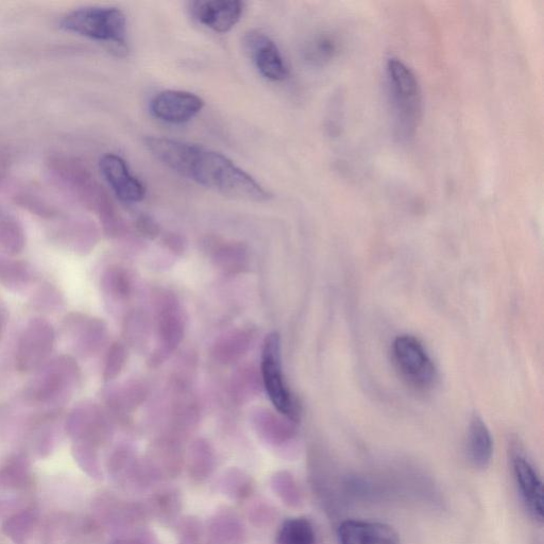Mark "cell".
<instances>
[{"mask_svg":"<svg viewBox=\"0 0 544 544\" xmlns=\"http://www.w3.org/2000/svg\"><path fill=\"white\" fill-rule=\"evenodd\" d=\"M146 146L165 166L213 192L255 202L270 198L257 180L219 152L165 138H148Z\"/></svg>","mask_w":544,"mask_h":544,"instance_id":"6da1fadb","label":"cell"},{"mask_svg":"<svg viewBox=\"0 0 544 544\" xmlns=\"http://www.w3.org/2000/svg\"><path fill=\"white\" fill-rule=\"evenodd\" d=\"M387 79L397 136L401 140L410 139L422 112L418 79L410 67L395 58L387 63Z\"/></svg>","mask_w":544,"mask_h":544,"instance_id":"7a4b0ae2","label":"cell"},{"mask_svg":"<svg viewBox=\"0 0 544 544\" xmlns=\"http://www.w3.org/2000/svg\"><path fill=\"white\" fill-rule=\"evenodd\" d=\"M62 28L96 41L124 46L127 20L117 8L90 7L75 10L64 16Z\"/></svg>","mask_w":544,"mask_h":544,"instance_id":"3957f363","label":"cell"},{"mask_svg":"<svg viewBox=\"0 0 544 544\" xmlns=\"http://www.w3.org/2000/svg\"><path fill=\"white\" fill-rule=\"evenodd\" d=\"M81 380L74 357L62 355L51 361L26 389V397L37 404H58L73 393Z\"/></svg>","mask_w":544,"mask_h":544,"instance_id":"277c9868","label":"cell"},{"mask_svg":"<svg viewBox=\"0 0 544 544\" xmlns=\"http://www.w3.org/2000/svg\"><path fill=\"white\" fill-rule=\"evenodd\" d=\"M261 377L267 395L279 414L297 422L300 416L299 408L285 383L281 363V342L277 333H272L265 339Z\"/></svg>","mask_w":544,"mask_h":544,"instance_id":"5b68a950","label":"cell"},{"mask_svg":"<svg viewBox=\"0 0 544 544\" xmlns=\"http://www.w3.org/2000/svg\"><path fill=\"white\" fill-rule=\"evenodd\" d=\"M393 352L396 365L408 384L418 390H428L435 385L437 370L417 338L399 336L394 342Z\"/></svg>","mask_w":544,"mask_h":544,"instance_id":"8992f818","label":"cell"},{"mask_svg":"<svg viewBox=\"0 0 544 544\" xmlns=\"http://www.w3.org/2000/svg\"><path fill=\"white\" fill-rule=\"evenodd\" d=\"M56 342V332L50 322L43 318H32L24 330L17 346L15 365L22 373L41 369Z\"/></svg>","mask_w":544,"mask_h":544,"instance_id":"52a82bcc","label":"cell"},{"mask_svg":"<svg viewBox=\"0 0 544 544\" xmlns=\"http://www.w3.org/2000/svg\"><path fill=\"white\" fill-rule=\"evenodd\" d=\"M159 348L152 353L150 364L159 366L172 354L182 342L185 322L181 306L176 296L164 294L158 302Z\"/></svg>","mask_w":544,"mask_h":544,"instance_id":"ba28073f","label":"cell"},{"mask_svg":"<svg viewBox=\"0 0 544 544\" xmlns=\"http://www.w3.org/2000/svg\"><path fill=\"white\" fill-rule=\"evenodd\" d=\"M150 112L159 121L168 124L190 122L204 108V100L191 92L167 90L150 101Z\"/></svg>","mask_w":544,"mask_h":544,"instance_id":"9c48e42d","label":"cell"},{"mask_svg":"<svg viewBox=\"0 0 544 544\" xmlns=\"http://www.w3.org/2000/svg\"><path fill=\"white\" fill-rule=\"evenodd\" d=\"M512 466L522 504L530 517L541 524L544 517V492L541 476L530 459L521 452L513 454Z\"/></svg>","mask_w":544,"mask_h":544,"instance_id":"30bf717a","label":"cell"},{"mask_svg":"<svg viewBox=\"0 0 544 544\" xmlns=\"http://www.w3.org/2000/svg\"><path fill=\"white\" fill-rule=\"evenodd\" d=\"M248 54L259 73L270 81H283L288 68L278 45L265 33L252 31L245 38Z\"/></svg>","mask_w":544,"mask_h":544,"instance_id":"8fae6325","label":"cell"},{"mask_svg":"<svg viewBox=\"0 0 544 544\" xmlns=\"http://www.w3.org/2000/svg\"><path fill=\"white\" fill-rule=\"evenodd\" d=\"M244 9L241 0H198L191 5L195 20L218 33L233 29L241 21Z\"/></svg>","mask_w":544,"mask_h":544,"instance_id":"7c38bea8","label":"cell"},{"mask_svg":"<svg viewBox=\"0 0 544 544\" xmlns=\"http://www.w3.org/2000/svg\"><path fill=\"white\" fill-rule=\"evenodd\" d=\"M68 434L96 446L107 439L109 423L99 408L93 404L76 406L66 421Z\"/></svg>","mask_w":544,"mask_h":544,"instance_id":"4fadbf2b","label":"cell"},{"mask_svg":"<svg viewBox=\"0 0 544 544\" xmlns=\"http://www.w3.org/2000/svg\"><path fill=\"white\" fill-rule=\"evenodd\" d=\"M100 169L116 196L122 201L136 203L145 198L144 184L130 173L127 163L121 157L115 155L102 157Z\"/></svg>","mask_w":544,"mask_h":544,"instance_id":"5bb4252c","label":"cell"},{"mask_svg":"<svg viewBox=\"0 0 544 544\" xmlns=\"http://www.w3.org/2000/svg\"><path fill=\"white\" fill-rule=\"evenodd\" d=\"M339 544H401L393 526L382 522L346 520L337 530Z\"/></svg>","mask_w":544,"mask_h":544,"instance_id":"9a60e30c","label":"cell"},{"mask_svg":"<svg viewBox=\"0 0 544 544\" xmlns=\"http://www.w3.org/2000/svg\"><path fill=\"white\" fill-rule=\"evenodd\" d=\"M145 461L157 482L174 479L184 465V454L177 438L163 437L152 445Z\"/></svg>","mask_w":544,"mask_h":544,"instance_id":"2e32d148","label":"cell"},{"mask_svg":"<svg viewBox=\"0 0 544 544\" xmlns=\"http://www.w3.org/2000/svg\"><path fill=\"white\" fill-rule=\"evenodd\" d=\"M251 422L258 436L272 447H282L296 435V422L265 407L252 411Z\"/></svg>","mask_w":544,"mask_h":544,"instance_id":"e0dca14e","label":"cell"},{"mask_svg":"<svg viewBox=\"0 0 544 544\" xmlns=\"http://www.w3.org/2000/svg\"><path fill=\"white\" fill-rule=\"evenodd\" d=\"M66 328L73 333L77 351L82 355H94L99 352L108 337L105 321L81 314L68 316Z\"/></svg>","mask_w":544,"mask_h":544,"instance_id":"ac0fdd59","label":"cell"},{"mask_svg":"<svg viewBox=\"0 0 544 544\" xmlns=\"http://www.w3.org/2000/svg\"><path fill=\"white\" fill-rule=\"evenodd\" d=\"M206 535L210 544H245L246 529L232 509L218 510L210 519Z\"/></svg>","mask_w":544,"mask_h":544,"instance_id":"d6986e66","label":"cell"},{"mask_svg":"<svg viewBox=\"0 0 544 544\" xmlns=\"http://www.w3.org/2000/svg\"><path fill=\"white\" fill-rule=\"evenodd\" d=\"M467 455L471 465L480 470L488 468L492 461V436L486 423L479 416H474L469 425Z\"/></svg>","mask_w":544,"mask_h":544,"instance_id":"ffe728a7","label":"cell"},{"mask_svg":"<svg viewBox=\"0 0 544 544\" xmlns=\"http://www.w3.org/2000/svg\"><path fill=\"white\" fill-rule=\"evenodd\" d=\"M185 465L187 474L195 483H203L211 478L216 468V455L210 442L198 438L192 442L186 452Z\"/></svg>","mask_w":544,"mask_h":544,"instance_id":"44dd1931","label":"cell"},{"mask_svg":"<svg viewBox=\"0 0 544 544\" xmlns=\"http://www.w3.org/2000/svg\"><path fill=\"white\" fill-rule=\"evenodd\" d=\"M182 499L175 488L160 489L148 500L147 513L163 523H172L181 512Z\"/></svg>","mask_w":544,"mask_h":544,"instance_id":"7402d4cb","label":"cell"},{"mask_svg":"<svg viewBox=\"0 0 544 544\" xmlns=\"http://www.w3.org/2000/svg\"><path fill=\"white\" fill-rule=\"evenodd\" d=\"M252 337L245 330H236L221 337L214 347L216 360L223 364H232L246 354Z\"/></svg>","mask_w":544,"mask_h":544,"instance_id":"603a6c76","label":"cell"},{"mask_svg":"<svg viewBox=\"0 0 544 544\" xmlns=\"http://www.w3.org/2000/svg\"><path fill=\"white\" fill-rule=\"evenodd\" d=\"M276 544H316V533L306 518H289L283 522Z\"/></svg>","mask_w":544,"mask_h":544,"instance_id":"cb8c5ba5","label":"cell"},{"mask_svg":"<svg viewBox=\"0 0 544 544\" xmlns=\"http://www.w3.org/2000/svg\"><path fill=\"white\" fill-rule=\"evenodd\" d=\"M254 485L250 475L238 468L227 470L220 480V490L233 501H243L251 496Z\"/></svg>","mask_w":544,"mask_h":544,"instance_id":"d4e9b609","label":"cell"},{"mask_svg":"<svg viewBox=\"0 0 544 544\" xmlns=\"http://www.w3.org/2000/svg\"><path fill=\"white\" fill-rule=\"evenodd\" d=\"M101 288L113 300L125 301L131 296L132 283L125 269L113 266L102 275Z\"/></svg>","mask_w":544,"mask_h":544,"instance_id":"484cf974","label":"cell"},{"mask_svg":"<svg viewBox=\"0 0 544 544\" xmlns=\"http://www.w3.org/2000/svg\"><path fill=\"white\" fill-rule=\"evenodd\" d=\"M272 491L288 507L297 508L302 504L300 488L294 476L287 471H278L271 476Z\"/></svg>","mask_w":544,"mask_h":544,"instance_id":"4316f807","label":"cell"},{"mask_svg":"<svg viewBox=\"0 0 544 544\" xmlns=\"http://www.w3.org/2000/svg\"><path fill=\"white\" fill-rule=\"evenodd\" d=\"M262 377L252 367L238 369L232 383L233 396L238 401H249L261 391Z\"/></svg>","mask_w":544,"mask_h":544,"instance_id":"83f0119b","label":"cell"},{"mask_svg":"<svg viewBox=\"0 0 544 544\" xmlns=\"http://www.w3.org/2000/svg\"><path fill=\"white\" fill-rule=\"evenodd\" d=\"M214 262L228 274H238L248 267L247 252L241 245H225L215 252Z\"/></svg>","mask_w":544,"mask_h":544,"instance_id":"f1b7e54d","label":"cell"},{"mask_svg":"<svg viewBox=\"0 0 544 544\" xmlns=\"http://www.w3.org/2000/svg\"><path fill=\"white\" fill-rule=\"evenodd\" d=\"M146 396L147 390L141 383L131 382L110 397L109 404L116 412H131L145 401Z\"/></svg>","mask_w":544,"mask_h":544,"instance_id":"f546056e","label":"cell"},{"mask_svg":"<svg viewBox=\"0 0 544 544\" xmlns=\"http://www.w3.org/2000/svg\"><path fill=\"white\" fill-rule=\"evenodd\" d=\"M31 277L28 264L19 261H0V284L10 291H20L29 284Z\"/></svg>","mask_w":544,"mask_h":544,"instance_id":"4dcf8cb0","label":"cell"},{"mask_svg":"<svg viewBox=\"0 0 544 544\" xmlns=\"http://www.w3.org/2000/svg\"><path fill=\"white\" fill-rule=\"evenodd\" d=\"M30 479L29 465L24 456H15L0 469V486L6 488L25 487Z\"/></svg>","mask_w":544,"mask_h":544,"instance_id":"1f68e13d","label":"cell"},{"mask_svg":"<svg viewBox=\"0 0 544 544\" xmlns=\"http://www.w3.org/2000/svg\"><path fill=\"white\" fill-rule=\"evenodd\" d=\"M37 516L32 510H24L8 519L4 524V532L16 544H24L30 535Z\"/></svg>","mask_w":544,"mask_h":544,"instance_id":"d6a6232c","label":"cell"},{"mask_svg":"<svg viewBox=\"0 0 544 544\" xmlns=\"http://www.w3.org/2000/svg\"><path fill=\"white\" fill-rule=\"evenodd\" d=\"M128 359L127 348L122 343H114L108 350L105 367L104 380L112 381L122 373Z\"/></svg>","mask_w":544,"mask_h":544,"instance_id":"836d02e7","label":"cell"},{"mask_svg":"<svg viewBox=\"0 0 544 544\" xmlns=\"http://www.w3.org/2000/svg\"><path fill=\"white\" fill-rule=\"evenodd\" d=\"M336 46L328 37L315 39L305 51V57L315 64H321L329 61L334 53Z\"/></svg>","mask_w":544,"mask_h":544,"instance_id":"e575fe53","label":"cell"},{"mask_svg":"<svg viewBox=\"0 0 544 544\" xmlns=\"http://www.w3.org/2000/svg\"><path fill=\"white\" fill-rule=\"evenodd\" d=\"M207 536L200 521L194 517L184 518L179 525V544H203Z\"/></svg>","mask_w":544,"mask_h":544,"instance_id":"d590c367","label":"cell"},{"mask_svg":"<svg viewBox=\"0 0 544 544\" xmlns=\"http://www.w3.org/2000/svg\"><path fill=\"white\" fill-rule=\"evenodd\" d=\"M75 454L77 461L84 469H87V471L91 475L95 476V478L100 476V468L95 446L89 444V442L80 441L75 447Z\"/></svg>","mask_w":544,"mask_h":544,"instance_id":"8d00e7d4","label":"cell"},{"mask_svg":"<svg viewBox=\"0 0 544 544\" xmlns=\"http://www.w3.org/2000/svg\"><path fill=\"white\" fill-rule=\"evenodd\" d=\"M146 328L145 318L140 314L131 313L125 323V335L128 342L140 346L146 337Z\"/></svg>","mask_w":544,"mask_h":544,"instance_id":"74e56055","label":"cell"},{"mask_svg":"<svg viewBox=\"0 0 544 544\" xmlns=\"http://www.w3.org/2000/svg\"><path fill=\"white\" fill-rule=\"evenodd\" d=\"M250 520L257 525L269 524L274 520V509L267 505L258 504L250 510Z\"/></svg>","mask_w":544,"mask_h":544,"instance_id":"f35d334b","label":"cell"},{"mask_svg":"<svg viewBox=\"0 0 544 544\" xmlns=\"http://www.w3.org/2000/svg\"><path fill=\"white\" fill-rule=\"evenodd\" d=\"M110 544H153V541L148 534L136 531L132 535L119 537Z\"/></svg>","mask_w":544,"mask_h":544,"instance_id":"ab89813d","label":"cell"},{"mask_svg":"<svg viewBox=\"0 0 544 544\" xmlns=\"http://www.w3.org/2000/svg\"><path fill=\"white\" fill-rule=\"evenodd\" d=\"M166 245L168 248L175 253H182L184 250V245L180 238L176 237L175 235H172L167 238Z\"/></svg>","mask_w":544,"mask_h":544,"instance_id":"60d3db41","label":"cell"},{"mask_svg":"<svg viewBox=\"0 0 544 544\" xmlns=\"http://www.w3.org/2000/svg\"><path fill=\"white\" fill-rule=\"evenodd\" d=\"M140 228L142 231L149 236L156 235L158 233V228L155 224L151 223L150 220H142L140 223Z\"/></svg>","mask_w":544,"mask_h":544,"instance_id":"b9f144b4","label":"cell"},{"mask_svg":"<svg viewBox=\"0 0 544 544\" xmlns=\"http://www.w3.org/2000/svg\"><path fill=\"white\" fill-rule=\"evenodd\" d=\"M8 322V313L4 306L0 304V340H2V337L4 335L6 326Z\"/></svg>","mask_w":544,"mask_h":544,"instance_id":"7bdbcfd3","label":"cell"}]
</instances>
